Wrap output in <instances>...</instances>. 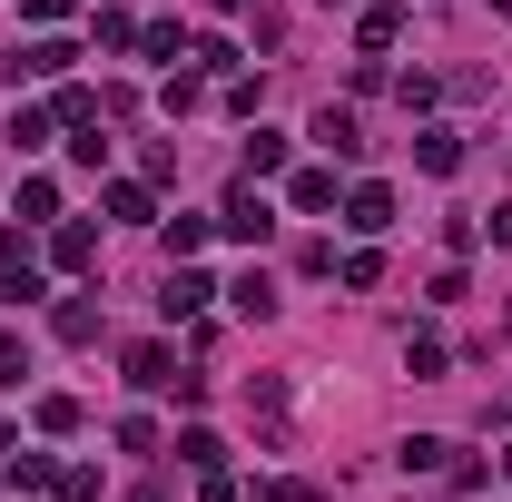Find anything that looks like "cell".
<instances>
[{"instance_id": "cell-11", "label": "cell", "mask_w": 512, "mask_h": 502, "mask_svg": "<svg viewBox=\"0 0 512 502\" xmlns=\"http://www.w3.org/2000/svg\"><path fill=\"white\" fill-rule=\"evenodd\" d=\"M109 217H119V227H148V217H158V197L138 188V178H119V188H109Z\"/></svg>"}, {"instance_id": "cell-25", "label": "cell", "mask_w": 512, "mask_h": 502, "mask_svg": "<svg viewBox=\"0 0 512 502\" xmlns=\"http://www.w3.org/2000/svg\"><path fill=\"white\" fill-rule=\"evenodd\" d=\"M503 483H512V443H503Z\"/></svg>"}, {"instance_id": "cell-28", "label": "cell", "mask_w": 512, "mask_h": 502, "mask_svg": "<svg viewBox=\"0 0 512 502\" xmlns=\"http://www.w3.org/2000/svg\"><path fill=\"white\" fill-rule=\"evenodd\" d=\"M493 10H512V0H493Z\"/></svg>"}, {"instance_id": "cell-13", "label": "cell", "mask_w": 512, "mask_h": 502, "mask_svg": "<svg viewBox=\"0 0 512 502\" xmlns=\"http://www.w3.org/2000/svg\"><path fill=\"white\" fill-rule=\"evenodd\" d=\"M394 463H404V473H444V463H453V443H444V434H414L404 453H394Z\"/></svg>"}, {"instance_id": "cell-17", "label": "cell", "mask_w": 512, "mask_h": 502, "mask_svg": "<svg viewBox=\"0 0 512 502\" xmlns=\"http://www.w3.org/2000/svg\"><path fill=\"white\" fill-rule=\"evenodd\" d=\"M276 168H286V138H276V128H256V138H247V178H276Z\"/></svg>"}, {"instance_id": "cell-14", "label": "cell", "mask_w": 512, "mask_h": 502, "mask_svg": "<svg viewBox=\"0 0 512 502\" xmlns=\"http://www.w3.org/2000/svg\"><path fill=\"white\" fill-rule=\"evenodd\" d=\"M50 325H60V345H89V335H99V306H89V296H69Z\"/></svg>"}, {"instance_id": "cell-7", "label": "cell", "mask_w": 512, "mask_h": 502, "mask_svg": "<svg viewBox=\"0 0 512 502\" xmlns=\"http://www.w3.org/2000/svg\"><path fill=\"white\" fill-rule=\"evenodd\" d=\"M227 296H237V315H256V325H266V315H276V276H266V266H247Z\"/></svg>"}, {"instance_id": "cell-27", "label": "cell", "mask_w": 512, "mask_h": 502, "mask_svg": "<svg viewBox=\"0 0 512 502\" xmlns=\"http://www.w3.org/2000/svg\"><path fill=\"white\" fill-rule=\"evenodd\" d=\"M0 453H10V424H0Z\"/></svg>"}, {"instance_id": "cell-9", "label": "cell", "mask_w": 512, "mask_h": 502, "mask_svg": "<svg viewBox=\"0 0 512 502\" xmlns=\"http://www.w3.org/2000/svg\"><path fill=\"white\" fill-rule=\"evenodd\" d=\"M207 296H217V286H207V276H197V266H178V276H168V296H158V306H168V315H197V306H207Z\"/></svg>"}, {"instance_id": "cell-21", "label": "cell", "mask_w": 512, "mask_h": 502, "mask_svg": "<svg viewBox=\"0 0 512 502\" xmlns=\"http://www.w3.org/2000/svg\"><path fill=\"white\" fill-rule=\"evenodd\" d=\"M197 502H237V473L217 463V473H197Z\"/></svg>"}, {"instance_id": "cell-16", "label": "cell", "mask_w": 512, "mask_h": 502, "mask_svg": "<svg viewBox=\"0 0 512 502\" xmlns=\"http://www.w3.org/2000/svg\"><path fill=\"white\" fill-rule=\"evenodd\" d=\"M404 375H414V384L444 375V335H414V345H404Z\"/></svg>"}, {"instance_id": "cell-8", "label": "cell", "mask_w": 512, "mask_h": 502, "mask_svg": "<svg viewBox=\"0 0 512 502\" xmlns=\"http://www.w3.org/2000/svg\"><path fill=\"white\" fill-rule=\"evenodd\" d=\"M316 138L335 148V158H355V148H365V128H355V109H316Z\"/></svg>"}, {"instance_id": "cell-12", "label": "cell", "mask_w": 512, "mask_h": 502, "mask_svg": "<svg viewBox=\"0 0 512 502\" xmlns=\"http://www.w3.org/2000/svg\"><path fill=\"white\" fill-rule=\"evenodd\" d=\"M178 463H188V473H217V463H227V443L207 434V424H188V434H178Z\"/></svg>"}, {"instance_id": "cell-20", "label": "cell", "mask_w": 512, "mask_h": 502, "mask_svg": "<svg viewBox=\"0 0 512 502\" xmlns=\"http://www.w3.org/2000/svg\"><path fill=\"white\" fill-rule=\"evenodd\" d=\"M207 247V217H168V256H197Z\"/></svg>"}, {"instance_id": "cell-2", "label": "cell", "mask_w": 512, "mask_h": 502, "mask_svg": "<svg viewBox=\"0 0 512 502\" xmlns=\"http://www.w3.org/2000/svg\"><path fill=\"white\" fill-rule=\"evenodd\" d=\"M345 227H355V237H384V227H394V188H384V178H365V188L345 197Z\"/></svg>"}, {"instance_id": "cell-19", "label": "cell", "mask_w": 512, "mask_h": 502, "mask_svg": "<svg viewBox=\"0 0 512 502\" xmlns=\"http://www.w3.org/2000/svg\"><path fill=\"white\" fill-rule=\"evenodd\" d=\"M335 276H345V286L365 296V286H375V276H384V256H375V247H355V256H345V266H335Z\"/></svg>"}, {"instance_id": "cell-10", "label": "cell", "mask_w": 512, "mask_h": 502, "mask_svg": "<svg viewBox=\"0 0 512 502\" xmlns=\"http://www.w3.org/2000/svg\"><path fill=\"white\" fill-rule=\"evenodd\" d=\"M69 60H79L69 40H30V50H20V69H30V79H69Z\"/></svg>"}, {"instance_id": "cell-29", "label": "cell", "mask_w": 512, "mask_h": 502, "mask_svg": "<svg viewBox=\"0 0 512 502\" xmlns=\"http://www.w3.org/2000/svg\"><path fill=\"white\" fill-rule=\"evenodd\" d=\"M325 10H335V0H325Z\"/></svg>"}, {"instance_id": "cell-22", "label": "cell", "mask_w": 512, "mask_h": 502, "mask_svg": "<svg viewBox=\"0 0 512 502\" xmlns=\"http://www.w3.org/2000/svg\"><path fill=\"white\" fill-rule=\"evenodd\" d=\"M30 375V355H20V335H0V384H20Z\"/></svg>"}, {"instance_id": "cell-23", "label": "cell", "mask_w": 512, "mask_h": 502, "mask_svg": "<svg viewBox=\"0 0 512 502\" xmlns=\"http://www.w3.org/2000/svg\"><path fill=\"white\" fill-rule=\"evenodd\" d=\"M20 10H30V20H69V0H20Z\"/></svg>"}, {"instance_id": "cell-6", "label": "cell", "mask_w": 512, "mask_h": 502, "mask_svg": "<svg viewBox=\"0 0 512 502\" xmlns=\"http://www.w3.org/2000/svg\"><path fill=\"white\" fill-rule=\"evenodd\" d=\"M355 40H365V50H394V40H404V0H375V10L355 20Z\"/></svg>"}, {"instance_id": "cell-3", "label": "cell", "mask_w": 512, "mask_h": 502, "mask_svg": "<svg viewBox=\"0 0 512 502\" xmlns=\"http://www.w3.org/2000/svg\"><path fill=\"white\" fill-rule=\"evenodd\" d=\"M414 168H424V178H453V168H463V138H453V128H414Z\"/></svg>"}, {"instance_id": "cell-5", "label": "cell", "mask_w": 512, "mask_h": 502, "mask_svg": "<svg viewBox=\"0 0 512 502\" xmlns=\"http://www.w3.org/2000/svg\"><path fill=\"white\" fill-rule=\"evenodd\" d=\"M50 266H60V276H89V266H99V237H89V227H60V237H50Z\"/></svg>"}, {"instance_id": "cell-26", "label": "cell", "mask_w": 512, "mask_h": 502, "mask_svg": "<svg viewBox=\"0 0 512 502\" xmlns=\"http://www.w3.org/2000/svg\"><path fill=\"white\" fill-rule=\"evenodd\" d=\"M217 10H247V0H217Z\"/></svg>"}, {"instance_id": "cell-1", "label": "cell", "mask_w": 512, "mask_h": 502, "mask_svg": "<svg viewBox=\"0 0 512 502\" xmlns=\"http://www.w3.org/2000/svg\"><path fill=\"white\" fill-rule=\"evenodd\" d=\"M217 227H227L237 247H266V237H276V207H266L256 188H227V217H217Z\"/></svg>"}, {"instance_id": "cell-18", "label": "cell", "mask_w": 512, "mask_h": 502, "mask_svg": "<svg viewBox=\"0 0 512 502\" xmlns=\"http://www.w3.org/2000/svg\"><path fill=\"white\" fill-rule=\"evenodd\" d=\"M40 434H79V394H40Z\"/></svg>"}, {"instance_id": "cell-4", "label": "cell", "mask_w": 512, "mask_h": 502, "mask_svg": "<svg viewBox=\"0 0 512 502\" xmlns=\"http://www.w3.org/2000/svg\"><path fill=\"white\" fill-rule=\"evenodd\" d=\"M128 384H138V394H168V384H178V355H168V345H128Z\"/></svg>"}, {"instance_id": "cell-15", "label": "cell", "mask_w": 512, "mask_h": 502, "mask_svg": "<svg viewBox=\"0 0 512 502\" xmlns=\"http://www.w3.org/2000/svg\"><path fill=\"white\" fill-rule=\"evenodd\" d=\"M286 197H296L306 217H325V207H335V178H325V168H296V188H286Z\"/></svg>"}, {"instance_id": "cell-24", "label": "cell", "mask_w": 512, "mask_h": 502, "mask_svg": "<svg viewBox=\"0 0 512 502\" xmlns=\"http://www.w3.org/2000/svg\"><path fill=\"white\" fill-rule=\"evenodd\" d=\"M493 247H512V197H503V207H493Z\"/></svg>"}]
</instances>
